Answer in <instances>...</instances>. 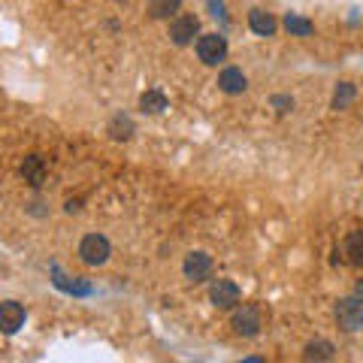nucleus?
<instances>
[{"label": "nucleus", "mask_w": 363, "mask_h": 363, "mask_svg": "<svg viewBox=\"0 0 363 363\" xmlns=\"http://www.w3.org/2000/svg\"><path fill=\"white\" fill-rule=\"evenodd\" d=\"M248 28H252L257 37H272V33H276V18H272L267 9H252V13H248Z\"/></svg>", "instance_id": "nucleus-10"}, {"label": "nucleus", "mask_w": 363, "mask_h": 363, "mask_svg": "<svg viewBox=\"0 0 363 363\" xmlns=\"http://www.w3.org/2000/svg\"><path fill=\"white\" fill-rule=\"evenodd\" d=\"M21 324H25V309H21V303H16V300L0 303V333L13 336L21 330Z\"/></svg>", "instance_id": "nucleus-7"}, {"label": "nucleus", "mask_w": 363, "mask_h": 363, "mask_svg": "<svg viewBox=\"0 0 363 363\" xmlns=\"http://www.w3.org/2000/svg\"><path fill=\"white\" fill-rule=\"evenodd\" d=\"M55 276H58V279H55V285L64 288V291H73V294H88L91 291V285H85V281H67L58 272V267H55Z\"/></svg>", "instance_id": "nucleus-19"}, {"label": "nucleus", "mask_w": 363, "mask_h": 363, "mask_svg": "<svg viewBox=\"0 0 363 363\" xmlns=\"http://www.w3.org/2000/svg\"><path fill=\"white\" fill-rule=\"evenodd\" d=\"M276 106H279V112H288V109H294V100H288V97H276Z\"/></svg>", "instance_id": "nucleus-20"}, {"label": "nucleus", "mask_w": 363, "mask_h": 363, "mask_svg": "<svg viewBox=\"0 0 363 363\" xmlns=\"http://www.w3.org/2000/svg\"><path fill=\"white\" fill-rule=\"evenodd\" d=\"M182 0H149V16L152 18H169L173 13H179Z\"/></svg>", "instance_id": "nucleus-16"}, {"label": "nucleus", "mask_w": 363, "mask_h": 363, "mask_svg": "<svg viewBox=\"0 0 363 363\" xmlns=\"http://www.w3.org/2000/svg\"><path fill=\"white\" fill-rule=\"evenodd\" d=\"M197 30H200V21L191 13H182V16H176L173 21H169V40H173L176 45H188L197 37Z\"/></svg>", "instance_id": "nucleus-6"}, {"label": "nucleus", "mask_w": 363, "mask_h": 363, "mask_svg": "<svg viewBox=\"0 0 363 363\" xmlns=\"http://www.w3.org/2000/svg\"><path fill=\"white\" fill-rule=\"evenodd\" d=\"M345 255H348V264L363 267V230H354L345 240Z\"/></svg>", "instance_id": "nucleus-14"}, {"label": "nucleus", "mask_w": 363, "mask_h": 363, "mask_svg": "<svg viewBox=\"0 0 363 363\" xmlns=\"http://www.w3.org/2000/svg\"><path fill=\"white\" fill-rule=\"evenodd\" d=\"M140 106H143V112H149V116H157V112H164V109H167L164 91H157V88L145 91V94L140 97Z\"/></svg>", "instance_id": "nucleus-12"}, {"label": "nucleus", "mask_w": 363, "mask_h": 363, "mask_svg": "<svg viewBox=\"0 0 363 363\" xmlns=\"http://www.w3.org/2000/svg\"><path fill=\"white\" fill-rule=\"evenodd\" d=\"M21 176H25V182H30V185H43V176H45L43 157L40 155L25 157V164H21Z\"/></svg>", "instance_id": "nucleus-11"}, {"label": "nucleus", "mask_w": 363, "mask_h": 363, "mask_svg": "<svg viewBox=\"0 0 363 363\" xmlns=\"http://www.w3.org/2000/svg\"><path fill=\"white\" fill-rule=\"evenodd\" d=\"M212 276V257L206 252H191L185 257V279L188 281H206Z\"/></svg>", "instance_id": "nucleus-8"}, {"label": "nucleus", "mask_w": 363, "mask_h": 363, "mask_svg": "<svg viewBox=\"0 0 363 363\" xmlns=\"http://www.w3.org/2000/svg\"><path fill=\"white\" fill-rule=\"evenodd\" d=\"M218 88L224 91V94H242V91L248 88V79H245V73L240 70V67H224L221 76H218Z\"/></svg>", "instance_id": "nucleus-9"}, {"label": "nucleus", "mask_w": 363, "mask_h": 363, "mask_svg": "<svg viewBox=\"0 0 363 363\" xmlns=\"http://www.w3.org/2000/svg\"><path fill=\"white\" fill-rule=\"evenodd\" d=\"M285 28H288V33L291 37H312V21L309 18H303V16H297V13H288L285 16Z\"/></svg>", "instance_id": "nucleus-13"}, {"label": "nucleus", "mask_w": 363, "mask_h": 363, "mask_svg": "<svg viewBox=\"0 0 363 363\" xmlns=\"http://www.w3.org/2000/svg\"><path fill=\"white\" fill-rule=\"evenodd\" d=\"M306 357L309 360H330L333 345L330 342H312V345H306Z\"/></svg>", "instance_id": "nucleus-17"}, {"label": "nucleus", "mask_w": 363, "mask_h": 363, "mask_svg": "<svg viewBox=\"0 0 363 363\" xmlns=\"http://www.w3.org/2000/svg\"><path fill=\"white\" fill-rule=\"evenodd\" d=\"M336 321L342 330L354 333V330H363V300L360 297H345L336 303Z\"/></svg>", "instance_id": "nucleus-1"}, {"label": "nucleus", "mask_w": 363, "mask_h": 363, "mask_svg": "<svg viewBox=\"0 0 363 363\" xmlns=\"http://www.w3.org/2000/svg\"><path fill=\"white\" fill-rule=\"evenodd\" d=\"M197 58L203 64H221L227 58V40L221 37V33H203V37L197 40Z\"/></svg>", "instance_id": "nucleus-2"}, {"label": "nucleus", "mask_w": 363, "mask_h": 363, "mask_svg": "<svg viewBox=\"0 0 363 363\" xmlns=\"http://www.w3.org/2000/svg\"><path fill=\"white\" fill-rule=\"evenodd\" d=\"M240 285L230 279H215L212 281V288H209V300L218 306V309H233L236 303H240Z\"/></svg>", "instance_id": "nucleus-4"}, {"label": "nucleus", "mask_w": 363, "mask_h": 363, "mask_svg": "<svg viewBox=\"0 0 363 363\" xmlns=\"http://www.w3.org/2000/svg\"><path fill=\"white\" fill-rule=\"evenodd\" d=\"M112 136H116V140H128V136L133 133V121L128 118V116H118L116 121H112Z\"/></svg>", "instance_id": "nucleus-18"}, {"label": "nucleus", "mask_w": 363, "mask_h": 363, "mask_svg": "<svg viewBox=\"0 0 363 363\" xmlns=\"http://www.w3.org/2000/svg\"><path fill=\"white\" fill-rule=\"evenodd\" d=\"M230 324H233V330L240 336H257V330H260V309L252 306V303H245V306H240V309L233 312Z\"/></svg>", "instance_id": "nucleus-5"}, {"label": "nucleus", "mask_w": 363, "mask_h": 363, "mask_svg": "<svg viewBox=\"0 0 363 363\" xmlns=\"http://www.w3.org/2000/svg\"><path fill=\"white\" fill-rule=\"evenodd\" d=\"M354 97H357V91L351 82H339L336 91H333V109H348L351 104H354Z\"/></svg>", "instance_id": "nucleus-15"}, {"label": "nucleus", "mask_w": 363, "mask_h": 363, "mask_svg": "<svg viewBox=\"0 0 363 363\" xmlns=\"http://www.w3.org/2000/svg\"><path fill=\"white\" fill-rule=\"evenodd\" d=\"M79 257H82L88 267L106 264V260H109V242H106V236H100V233L85 236L82 245H79Z\"/></svg>", "instance_id": "nucleus-3"}]
</instances>
